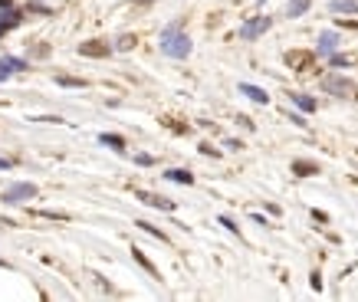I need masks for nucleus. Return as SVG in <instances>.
Returning <instances> with one entry per match:
<instances>
[{
  "instance_id": "obj_1",
  "label": "nucleus",
  "mask_w": 358,
  "mask_h": 302,
  "mask_svg": "<svg viewBox=\"0 0 358 302\" xmlns=\"http://www.w3.org/2000/svg\"><path fill=\"white\" fill-rule=\"evenodd\" d=\"M158 43H161V53L171 56V59H187V56H191V37L184 33L181 23H168V27L161 30Z\"/></svg>"
},
{
  "instance_id": "obj_2",
  "label": "nucleus",
  "mask_w": 358,
  "mask_h": 302,
  "mask_svg": "<svg viewBox=\"0 0 358 302\" xmlns=\"http://www.w3.org/2000/svg\"><path fill=\"white\" fill-rule=\"evenodd\" d=\"M322 89L329 92V95H339V99H355L358 95V86L352 83V79H345V76H339V73L322 76Z\"/></svg>"
},
{
  "instance_id": "obj_3",
  "label": "nucleus",
  "mask_w": 358,
  "mask_h": 302,
  "mask_svg": "<svg viewBox=\"0 0 358 302\" xmlns=\"http://www.w3.org/2000/svg\"><path fill=\"white\" fill-rule=\"evenodd\" d=\"M273 27V17H253V20H247L243 27H240V40H257V37H263L267 30Z\"/></svg>"
},
{
  "instance_id": "obj_4",
  "label": "nucleus",
  "mask_w": 358,
  "mask_h": 302,
  "mask_svg": "<svg viewBox=\"0 0 358 302\" xmlns=\"http://www.w3.org/2000/svg\"><path fill=\"white\" fill-rule=\"evenodd\" d=\"M33 197H37V187H33V184H13V187H7V191L0 194L3 204H23V201H33Z\"/></svg>"
},
{
  "instance_id": "obj_5",
  "label": "nucleus",
  "mask_w": 358,
  "mask_h": 302,
  "mask_svg": "<svg viewBox=\"0 0 358 302\" xmlns=\"http://www.w3.org/2000/svg\"><path fill=\"white\" fill-rule=\"evenodd\" d=\"M335 49H339V33H335V30H325V33H319V43H315V53L329 59V56L335 53Z\"/></svg>"
},
{
  "instance_id": "obj_6",
  "label": "nucleus",
  "mask_w": 358,
  "mask_h": 302,
  "mask_svg": "<svg viewBox=\"0 0 358 302\" xmlns=\"http://www.w3.org/2000/svg\"><path fill=\"white\" fill-rule=\"evenodd\" d=\"M112 53L109 43H102V40H89V43H79V56H92V59H105Z\"/></svg>"
},
{
  "instance_id": "obj_7",
  "label": "nucleus",
  "mask_w": 358,
  "mask_h": 302,
  "mask_svg": "<svg viewBox=\"0 0 358 302\" xmlns=\"http://www.w3.org/2000/svg\"><path fill=\"white\" fill-rule=\"evenodd\" d=\"M23 69H27L23 59H17V56H0V83L10 79L13 73H23Z\"/></svg>"
},
{
  "instance_id": "obj_8",
  "label": "nucleus",
  "mask_w": 358,
  "mask_h": 302,
  "mask_svg": "<svg viewBox=\"0 0 358 302\" xmlns=\"http://www.w3.org/2000/svg\"><path fill=\"white\" fill-rule=\"evenodd\" d=\"M141 204H148V207H155V211H175V201H168V197H158V194H148V191H138L135 194Z\"/></svg>"
},
{
  "instance_id": "obj_9",
  "label": "nucleus",
  "mask_w": 358,
  "mask_h": 302,
  "mask_svg": "<svg viewBox=\"0 0 358 302\" xmlns=\"http://www.w3.org/2000/svg\"><path fill=\"white\" fill-rule=\"evenodd\" d=\"M240 92H243L247 99H253V102H257V105H267V102H269V95H267V92H263V89H260V86L240 83Z\"/></svg>"
},
{
  "instance_id": "obj_10",
  "label": "nucleus",
  "mask_w": 358,
  "mask_h": 302,
  "mask_svg": "<svg viewBox=\"0 0 358 302\" xmlns=\"http://www.w3.org/2000/svg\"><path fill=\"white\" fill-rule=\"evenodd\" d=\"M165 177L175 181V184H194V174L184 171V168H171V171H165Z\"/></svg>"
},
{
  "instance_id": "obj_11",
  "label": "nucleus",
  "mask_w": 358,
  "mask_h": 302,
  "mask_svg": "<svg viewBox=\"0 0 358 302\" xmlns=\"http://www.w3.org/2000/svg\"><path fill=\"white\" fill-rule=\"evenodd\" d=\"M329 10L332 13H358V0H332Z\"/></svg>"
},
{
  "instance_id": "obj_12",
  "label": "nucleus",
  "mask_w": 358,
  "mask_h": 302,
  "mask_svg": "<svg viewBox=\"0 0 358 302\" xmlns=\"http://www.w3.org/2000/svg\"><path fill=\"white\" fill-rule=\"evenodd\" d=\"M293 171L299 177H309V174H319V165L315 161H293Z\"/></svg>"
},
{
  "instance_id": "obj_13",
  "label": "nucleus",
  "mask_w": 358,
  "mask_h": 302,
  "mask_svg": "<svg viewBox=\"0 0 358 302\" xmlns=\"http://www.w3.org/2000/svg\"><path fill=\"white\" fill-rule=\"evenodd\" d=\"M313 0H289V10H286V17H303L306 10H309Z\"/></svg>"
},
{
  "instance_id": "obj_14",
  "label": "nucleus",
  "mask_w": 358,
  "mask_h": 302,
  "mask_svg": "<svg viewBox=\"0 0 358 302\" xmlns=\"http://www.w3.org/2000/svg\"><path fill=\"white\" fill-rule=\"evenodd\" d=\"M293 105L303 112H315V99H309V95H303V92H296L293 95Z\"/></svg>"
},
{
  "instance_id": "obj_15",
  "label": "nucleus",
  "mask_w": 358,
  "mask_h": 302,
  "mask_svg": "<svg viewBox=\"0 0 358 302\" xmlns=\"http://www.w3.org/2000/svg\"><path fill=\"white\" fill-rule=\"evenodd\" d=\"M99 141L102 145H109V148H115V151H125V138L122 135H109V131H105V135H99Z\"/></svg>"
},
{
  "instance_id": "obj_16",
  "label": "nucleus",
  "mask_w": 358,
  "mask_h": 302,
  "mask_svg": "<svg viewBox=\"0 0 358 302\" xmlns=\"http://www.w3.org/2000/svg\"><path fill=\"white\" fill-rule=\"evenodd\" d=\"M56 83L59 86H66V89H86V79H76V76H56Z\"/></svg>"
},
{
  "instance_id": "obj_17",
  "label": "nucleus",
  "mask_w": 358,
  "mask_h": 302,
  "mask_svg": "<svg viewBox=\"0 0 358 302\" xmlns=\"http://www.w3.org/2000/svg\"><path fill=\"white\" fill-rule=\"evenodd\" d=\"M135 227H141V230H145V233H151V237H158V240H168V233H161V230H158L155 223H148V220H138Z\"/></svg>"
},
{
  "instance_id": "obj_18",
  "label": "nucleus",
  "mask_w": 358,
  "mask_h": 302,
  "mask_svg": "<svg viewBox=\"0 0 358 302\" xmlns=\"http://www.w3.org/2000/svg\"><path fill=\"white\" fill-rule=\"evenodd\" d=\"M132 253H135V259H138V263H141V266H145V269H148V273H151V276H158V269H155V263H151V259H148L145 257V253H141V250H132Z\"/></svg>"
},
{
  "instance_id": "obj_19",
  "label": "nucleus",
  "mask_w": 358,
  "mask_h": 302,
  "mask_svg": "<svg viewBox=\"0 0 358 302\" xmlns=\"http://www.w3.org/2000/svg\"><path fill=\"white\" fill-rule=\"evenodd\" d=\"M132 46H135V37H132V33H122V37L115 40V49H122V53H125V49H132Z\"/></svg>"
},
{
  "instance_id": "obj_20",
  "label": "nucleus",
  "mask_w": 358,
  "mask_h": 302,
  "mask_svg": "<svg viewBox=\"0 0 358 302\" xmlns=\"http://www.w3.org/2000/svg\"><path fill=\"white\" fill-rule=\"evenodd\" d=\"M286 63H289V66H306V63H309V56H306V53H286Z\"/></svg>"
},
{
  "instance_id": "obj_21",
  "label": "nucleus",
  "mask_w": 358,
  "mask_h": 302,
  "mask_svg": "<svg viewBox=\"0 0 358 302\" xmlns=\"http://www.w3.org/2000/svg\"><path fill=\"white\" fill-rule=\"evenodd\" d=\"M30 56H37V59H43V56H49V46H46V43H37V46H30Z\"/></svg>"
},
{
  "instance_id": "obj_22",
  "label": "nucleus",
  "mask_w": 358,
  "mask_h": 302,
  "mask_svg": "<svg viewBox=\"0 0 358 302\" xmlns=\"http://www.w3.org/2000/svg\"><path fill=\"white\" fill-rule=\"evenodd\" d=\"M329 63H332V66H352V56H339V53H332V56H329Z\"/></svg>"
},
{
  "instance_id": "obj_23",
  "label": "nucleus",
  "mask_w": 358,
  "mask_h": 302,
  "mask_svg": "<svg viewBox=\"0 0 358 302\" xmlns=\"http://www.w3.org/2000/svg\"><path fill=\"white\" fill-rule=\"evenodd\" d=\"M33 214L43 220H66V214H56V211H33Z\"/></svg>"
},
{
  "instance_id": "obj_24",
  "label": "nucleus",
  "mask_w": 358,
  "mask_h": 302,
  "mask_svg": "<svg viewBox=\"0 0 358 302\" xmlns=\"http://www.w3.org/2000/svg\"><path fill=\"white\" fill-rule=\"evenodd\" d=\"M221 227H227L230 233H240V227H237V223H233V220H230V217H221Z\"/></svg>"
},
{
  "instance_id": "obj_25",
  "label": "nucleus",
  "mask_w": 358,
  "mask_h": 302,
  "mask_svg": "<svg viewBox=\"0 0 358 302\" xmlns=\"http://www.w3.org/2000/svg\"><path fill=\"white\" fill-rule=\"evenodd\" d=\"M27 10H33V13H53V10L46 7V3H30V7H27Z\"/></svg>"
},
{
  "instance_id": "obj_26",
  "label": "nucleus",
  "mask_w": 358,
  "mask_h": 302,
  "mask_svg": "<svg viewBox=\"0 0 358 302\" xmlns=\"http://www.w3.org/2000/svg\"><path fill=\"white\" fill-rule=\"evenodd\" d=\"M135 161H138V165H155V158H151V155H135Z\"/></svg>"
},
{
  "instance_id": "obj_27",
  "label": "nucleus",
  "mask_w": 358,
  "mask_h": 302,
  "mask_svg": "<svg viewBox=\"0 0 358 302\" xmlns=\"http://www.w3.org/2000/svg\"><path fill=\"white\" fill-rule=\"evenodd\" d=\"M201 151H204V155H214V158H217V148H214V145H207V141L201 145Z\"/></svg>"
},
{
  "instance_id": "obj_28",
  "label": "nucleus",
  "mask_w": 358,
  "mask_h": 302,
  "mask_svg": "<svg viewBox=\"0 0 358 302\" xmlns=\"http://www.w3.org/2000/svg\"><path fill=\"white\" fill-rule=\"evenodd\" d=\"M13 168V161H7V158H0V171H10Z\"/></svg>"
},
{
  "instance_id": "obj_29",
  "label": "nucleus",
  "mask_w": 358,
  "mask_h": 302,
  "mask_svg": "<svg viewBox=\"0 0 358 302\" xmlns=\"http://www.w3.org/2000/svg\"><path fill=\"white\" fill-rule=\"evenodd\" d=\"M7 7H13V0H0V10H7Z\"/></svg>"
},
{
  "instance_id": "obj_30",
  "label": "nucleus",
  "mask_w": 358,
  "mask_h": 302,
  "mask_svg": "<svg viewBox=\"0 0 358 302\" xmlns=\"http://www.w3.org/2000/svg\"><path fill=\"white\" fill-rule=\"evenodd\" d=\"M148 3H155V0H135V7H148Z\"/></svg>"
},
{
  "instance_id": "obj_31",
  "label": "nucleus",
  "mask_w": 358,
  "mask_h": 302,
  "mask_svg": "<svg viewBox=\"0 0 358 302\" xmlns=\"http://www.w3.org/2000/svg\"><path fill=\"white\" fill-rule=\"evenodd\" d=\"M0 266H3V269H10V263H7V259H3V257H0Z\"/></svg>"
}]
</instances>
